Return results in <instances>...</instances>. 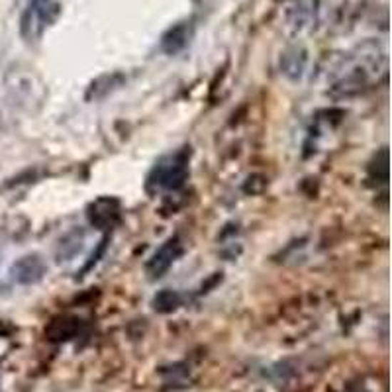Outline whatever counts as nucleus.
<instances>
[{"label": "nucleus", "mask_w": 392, "mask_h": 392, "mask_svg": "<svg viewBox=\"0 0 392 392\" xmlns=\"http://www.w3.org/2000/svg\"><path fill=\"white\" fill-rule=\"evenodd\" d=\"M188 159L190 151H187V148L163 157L149 172L148 187L155 190H179L185 187L188 179Z\"/></svg>", "instance_id": "3"}, {"label": "nucleus", "mask_w": 392, "mask_h": 392, "mask_svg": "<svg viewBox=\"0 0 392 392\" xmlns=\"http://www.w3.org/2000/svg\"><path fill=\"white\" fill-rule=\"evenodd\" d=\"M77 331V320H71V318H57L53 324L49 326L47 334L55 341H61V339H69L73 334Z\"/></svg>", "instance_id": "12"}, {"label": "nucleus", "mask_w": 392, "mask_h": 392, "mask_svg": "<svg viewBox=\"0 0 392 392\" xmlns=\"http://www.w3.org/2000/svg\"><path fill=\"white\" fill-rule=\"evenodd\" d=\"M180 304H182V294H180L179 290H171V289L159 290L155 296H153V300H151L153 310L159 314L175 312Z\"/></svg>", "instance_id": "11"}, {"label": "nucleus", "mask_w": 392, "mask_h": 392, "mask_svg": "<svg viewBox=\"0 0 392 392\" xmlns=\"http://www.w3.org/2000/svg\"><path fill=\"white\" fill-rule=\"evenodd\" d=\"M83 243H85V232L83 229H71L69 234H65L57 243V249H55V257L59 263L63 261H71V259L77 255L78 251L83 249Z\"/></svg>", "instance_id": "10"}, {"label": "nucleus", "mask_w": 392, "mask_h": 392, "mask_svg": "<svg viewBox=\"0 0 392 392\" xmlns=\"http://www.w3.org/2000/svg\"><path fill=\"white\" fill-rule=\"evenodd\" d=\"M88 222L93 226L100 227V229H108L118 222L120 218V202L116 198H110V196H102L98 200H94L91 206H88Z\"/></svg>", "instance_id": "6"}, {"label": "nucleus", "mask_w": 392, "mask_h": 392, "mask_svg": "<svg viewBox=\"0 0 392 392\" xmlns=\"http://www.w3.org/2000/svg\"><path fill=\"white\" fill-rule=\"evenodd\" d=\"M384 67V53L376 46L357 47L353 53L345 55L344 61L336 69V88L349 93L351 88L359 91L368 81L378 75V69Z\"/></svg>", "instance_id": "1"}, {"label": "nucleus", "mask_w": 392, "mask_h": 392, "mask_svg": "<svg viewBox=\"0 0 392 392\" xmlns=\"http://www.w3.org/2000/svg\"><path fill=\"white\" fill-rule=\"evenodd\" d=\"M46 273L47 265L39 253H28L24 257L16 259L14 265L10 267V279L22 287L38 284L46 277Z\"/></svg>", "instance_id": "4"}, {"label": "nucleus", "mask_w": 392, "mask_h": 392, "mask_svg": "<svg viewBox=\"0 0 392 392\" xmlns=\"http://www.w3.org/2000/svg\"><path fill=\"white\" fill-rule=\"evenodd\" d=\"M61 14L59 0H28L20 18V33L28 43L38 41Z\"/></svg>", "instance_id": "2"}, {"label": "nucleus", "mask_w": 392, "mask_h": 392, "mask_svg": "<svg viewBox=\"0 0 392 392\" xmlns=\"http://www.w3.org/2000/svg\"><path fill=\"white\" fill-rule=\"evenodd\" d=\"M125 77L122 73H108V75H100L91 83L88 91H86V100H100L106 98L110 93L118 91L120 86L124 85Z\"/></svg>", "instance_id": "9"}, {"label": "nucleus", "mask_w": 392, "mask_h": 392, "mask_svg": "<svg viewBox=\"0 0 392 392\" xmlns=\"http://www.w3.org/2000/svg\"><path fill=\"white\" fill-rule=\"evenodd\" d=\"M180 255H182V243H180V239L177 235H175V237H169V239L149 257L148 265H145V271H148V274L151 279H159V277H163V274L177 263V259H179Z\"/></svg>", "instance_id": "5"}, {"label": "nucleus", "mask_w": 392, "mask_h": 392, "mask_svg": "<svg viewBox=\"0 0 392 392\" xmlns=\"http://www.w3.org/2000/svg\"><path fill=\"white\" fill-rule=\"evenodd\" d=\"M306 65H308V55L302 47H290L281 57L282 75L290 81H298L304 75Z\"/></svg>", "instance_id": "8"}, {"label": "nucleus", "mask_w": 392, "mask_h": 392, "mask_svg": "<svg viewBox=\"0 0 392 392\" xmlns=\"http://www.w3.org/2000/svg\"><path fill=\"white\" fill-rule=\"evenodd\" d=\"M192 38V24L190 22H177L172 24L169 30L161 36V51L167 55H177L188 46V41Z\"/></svg>", "instance_id": "7"}]
</instances>
